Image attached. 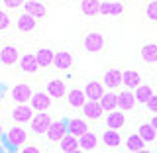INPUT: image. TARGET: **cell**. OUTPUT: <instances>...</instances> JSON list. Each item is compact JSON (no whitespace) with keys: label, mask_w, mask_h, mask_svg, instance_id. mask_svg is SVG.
Masks as SVG:
<instances>
[{"label":"cell","mask_w":157,"mask_h":153,"mask_svg":"<svg viewBox=\"0 0 157 153\" xmlns=\"http://www.w3.org/2000/svg\"><path fill=\"white\" fill-rule=\"evenodd\" d=\"M51 116L45 114V112H37L36 116L32 118V132L33 134H37V136H41V134H47V128L51 126Z\"/></svg>","instance_id":"1"},{"label":"cell","mask_w":157,"mask_h":153,"mask_svg":"<svg viewBox=\"0 0 157 153\" xmlns=\"http://www.w3.org/2000/svg\"><path fill=\"white\" fill-rule=\"evenodd\" d=\"M81 110L86 120H92V122H98L102 118V114H104V108H102V104L98 100H86Z\"/></svg>","instance_id":"2"},{"label":"cell","mask_w":157,"mask_h":153,"mask_svg":"<svg viewBox=\"0 0 157 153\" xmlns=\"http://www.w3.org/2000/svg\"><path fill=\"white\" fill-rule=\"evenodd\" d=\"M85 49L88 53H100L104 49V36L98 32H90L85 37Z\"/></svg>","instance_id":"3"},{"label":"cell","mask_w":157,"mask_h":153,"mask_svg":"<svg viewBox=\"0 0 157 153\" xmlns=\"http://www.w3.org/2000/svg\"><path fill=\"white\" fill-rule=\"evenodd\" d=\"M10 96H12V100L16 104H28L32 100L33 92H32V86L29 85H16L12 88V92H10Z\"/></svg>","instance_id":"4"},{"label":"cell","mask_w":157,"mask_h":153,"mask_svg":"<svg viewBox=\"0 0 157 153\" xmlns=\"http://www.w3.org/2000/svg\"><path fill=\"white\" fill-rule=\"evenodd\" d=\"M20 57H22L20 55V47H16V45H6L0 49V63L6 67L20 63Z\"/></svg>","instance_id":"5"},{"label":"cell","mask_w":157,"mask_h":153,"mask_svg":"<svg viewBox=\"0 0 157 153\" xmlns=\"http://www.w3.org/2000/svg\"><path fill=\"white\" fill-rule=\"evenodd\" d=\"M6 140H8V143L12 145V147H22V143H26V141H28V132L24 130V128L14 126V128H10V130H8Z\"/></svg>","instance_id":"6"},{"label":"cell","mask_w":157,"mask_h":153,"mask_svg":"<svg viewBox=\"0 0 157 153\" xmlns=\"http://www.w3.org/2000/svg\"><path fill=\"white\" fill-rule=\"evenodd\" d=\"M53 67H55L57 71H69V69L73 67V55L67 51V49H59V51H55Z\"/></svg>","instance_id":"7"},{"label":"cell","mask_w":157,"mask_h":153,"mask_svg":"<svg viewBox=\"0 0 157 153\" xmlns=\"http://www.w3.org/2000/svg\"><path fill=\"white\" fill-rule=\"evenodd\" d=\"M20 69H22L24 73H28V75H36L37 69H41L39 63H37L36 53H26V55L20 57Z\"/></svg>","instance_id":"8"},{"label":"cell","mask_w":157,"mask_h":153,"mask_svg":"<svg viewBox=\"0 0 157 153\" xmlns=\"http://www.w3.org/2000/svg\"><path fill=\"white\" fill-rule=\"evenodd\" d=\"M136 104H137V98H136V94L132 90H128V88H126L124 92L118 94V108H120V110L132 112L136 108Z\"/></svg>","instance_id":"9"},{"label":"cell","mask_w":157,"mask_h":153,"mask_svg":"<svg viewBox=\"0 0 157 153\" xmlns=\"http://www.w3.org/2000/svg\"><path fill=\"white\" fill-rule=\"evenodd\" d=\"M67 134H69V130H67L65 122H51V126L47 128L45 136H47V140H51V141H61Z\"/></svg>","instance_id":"10"},{"label":"cell","mask_w":157,"mask_h":153,"mask_svg":"<svg viewBox=\"0 0 157 153\" xmlns=\"http://www.w3.org/2000/svg\"><path fill=\"white\" fill-rule=\"evenodd\" d=\"M122 77H124V73L118 71V69H110V71H106L104 77H102L104 86L108 88V90H116L118 86H122Z\"/></svg>","instance_id":"11"},{"label":"cell","mask_w":157,"mask_h":153,"mask_svg":"<svg viewBox=\"0 0 157 153\" xmlns=\"http://www.w3.org/2000/svg\"><path fill=\"white\" fill-rule=\"evenodd\" d=\"M32 110H33V108L28 106V104H16L14 110H12V120L18 122V124H26V122H29L33 118Z\"/></svg>","instance_id":"12"},{"label":"cell","mask_w":157,"mask_h":153,"mask_svg":"<svg viewBox=\"0 0 157 153\" xmlns=\"http://www.w3.org/2000/svg\"><path fill=\"white\" fill-rule=\"evenodd\" d=\"M67 85L65 81H59V78H53V81L47 82V94L51 98H63L67 96Z\"/></svg>","instance_id":"13"},{"label":"cell","mask_w":157,"mask_h":153,"mask_svg":"<svg viewBox=\"0 0 157 153\" xmlns=\"http://www.w3.org/2000/svg\"><path fill=\"white\" fill-rule=\"evenodd\" d=\"M24 10L29 14V16H33V18H45V14H47V8H45V4L43 2H39V0H28L26 4H24Z\"/></svg>","instance_id":"14"},{"label":"cell","mask_w":157,"mask_h":153,"mask_svg":"<svg viewBox=\"0 0 157 153\" xmlns=\"http://www.w3.org/2000/svg\"><path fill=\"white\" fill-rule=\"evenodd\" d=\"M86 100H88L86 92L81 90V88H71V90L67 92V102H69V106H73V108H82Z\"/></svg>","instance_id":"15"},{"label":"cell","mask_w":157,"mask_h":153,"mask_svg":"<svg viewBox=\"0 0 157 153\" xmlns=\"http://www.w3.org/2000/svg\"><path fill=\"white\" fill-rule=\"evenodd\" d=\"M32 106L33 110H37V112H43V110H47L49 106H51V96H47L45 92H33V96H32Z\"/></svg>","instance_id":"16"},{"label":"cell","mask_w":157,"mask_h":153,"mask_svg":"<svg viewBox=\"0 0 157 153\" xmlns=\"http://www.w3.org/2000/svg\"><path fill=\"white\" fill-rule=\"evenodd\" d=\"M85 92H86L88 100H100L102 94H104V85L98 81H88L85 86Z\"/></svg>","instance_id":"17"},{"label":"cell","mask_w":157,"mask_h":153,"mask_svg":"<svg viewBox=\"0 0 157 153\" xmlns=\"http://www.w3.org/2000/svg\"><path fill=\"white\" fill-rule=\"evenodd\" d=\"M67 130H69V134L81 137V136H85L88 132V124L85 120H81V118H73V120L67 122Z\"/></svg>","instance_id":"18"},{"label":"cell","mask_w":157,"mask_h":153,"mask_svg":"<svg viewBox=\"0 0 157 153\" xmlns=\"http://www.w3.org/2000/svg\"><path fill=\"white\" fill-rule=\"evenodd\" d=\"M36 57H37L39 67H41V69H47V67H51V65H53L55 51H53V49H49V47H41V49H37Z\"/></svg>","instance_id":"19"},{"label":"cell","mask_w":157,"mask_h":153,"mask_svg":"<svg viewBox=\"0 0 157 153\" xmlns=\"http://www.w3.org/2000/svg\"><path fill=\"white\" fill-rule=\"evenodd\" d=\"M122 85H124L128 90H136V88L141 85V75H140L137 71H124Z\"/></svg>","instance_id":"20"},{"label":"cell","mask_w":157,"mask_h":153,"mask_svg":"<svg viewBox=\"0 0 157 153\" xmlns=\"http://www.w3.org/2000/svg\"><path fill=\"white\" fill-rule=\"evenodd\" d=\"M37 26V18H33V16H29L28 12H24V14H20L18 16V29L20 32H33Z\"/></svg>","instance_id":"21"},{"label":"cell","mask_w":157,"mask_h":153,"mask_svg":"<svg viewBox=\"0 0 157 153\" xmlns=\"http://www.w3.org/2000/svg\"><path fill=\"white\" fill-rule=\"evenodd\" d=\"M124 122H126V116H124V110H112L108 112V118H106V126L112 128V130H120L124 128Z\"/></svg>","instance_id":"22"},{"label":"cell","mask_w":157,"mask_h":153,"mask_svg":"<svg viewBox=\"0 0 157 153\" xmlns=\"http://www.w3.org/2000/svg\"><path fill=\"white\" fill-rule=\"evenodd\" d=\"M78 143H81L82 151H94L96 145H98V137H96V134H92V132L88 130L85 136L78 137Z\"/></svg>","instance_id":"23"},{"label":"cell","mask_w":157,"mask_h":153,"mask_svg":"<svg viewBox=\"0 0 157 153\" xmlns=\"http://www.w3.org/2000/svg\"><path fill=\"white\" fill-rule=\"evenodd\" d=\"M98 102L102 104L104 112H112V110H116V108H118V94H116V92H112V90H108V92L102 94V98Z\"/></svg>","instance_id":"24"},{"label":"cell","mask_w":157,"mask_h":153,"mask_svg":"<svg viewBox=\"0 0 157 153\" xmlns=\"http://www.w3.org/2000/svg\"><path fill=\"white\" fill-rule=\"evenodd\" d=\"M124 12L122 2H102L100 4V14L102 16H120Z\"/></svg>","instance_id":"25"},{"label":"cell","mask_w":157,"mask_h":153,"mask_svg":"<svg viewBox=\"0 0 157 153\" xmlns=\"http://www.w3.org/2000/svg\"><path fill=\"white\" fill-rule=\"evenodd\" d=\"M102 141H104V145H106V147H110V149H114V147H118V145L122 143L118 130H112V128H108L104 134H102Z\"/></svg>","instance_id":"26"},{"label":"cell","mask_w":157,"mask_h":153,"mask_svg":"<svg viewBox=\"0 0 157 153\" xmlns=\"http://www.w3.org/2000/svg\"><path fill=\"white\" fill-rule=\"evenodd\" d=\"M126 149H128V151H144V149H145L144 137H141L140 134L128 136V140H126Z\"/></svg>","instance_id":"27"},{"label":"cell","mask_w":157,"mask_h":153,"mask_svg":"<svg viewBox=\"0 0 157 153\" xmlns=\"http://www.w3.org/2000/svg\"><path fill=\"white\" fill-rule=\"evenodd\" d=\"M134 94H136V98H137V104H147V100H149L151 96H153V88H151L149 85H140L134 90Z\"/></svg>","instance_id":"28"},{"label":"cell","mask_w":157,"mask_h":153,"mask_svg":"<svg viewBox=\"0 0 157 153\" xmlns=\"http://www.w3.org/2000/svg\"><path fill=\"white\" fill-rule=\"evenodd\" d=\"M100 0H82L81 10L85 16H96V14H100Z\"/></svg>","instance_id":"29"},{"label":"cell","mask_w":157,"mask_h":153,"mask_svg":"<svg viewBox=\"0 0 157 153\" xmlns=\"http://www.w3.org/2000/svg\"><path fill=\"white\" fill-rule=\"evenodd\" d=\"M137 134L144 137L145 143H151V141H157V130L151 124H141L137 128Z\"/></svg>","instance_id":"30"},{"label":"cell","mask_w":157,"mask_h":153,"mask_svg":"<svg viewBox=\"0 0 157 153\" xmlns=\"http://www.w3.org/2000/svg\"><path fill=\"white\" fill-rule=\"evenodd\" d=\"M141 59L149 65L157 63V43H147V45L141 47Z\"/></svg>","instance_id":"31"},{"label":"cell","mask_w":157,"mask_h":153,"mask_svg":"<svg viewBox=\"0 0 157 153\" xmlns=\"http://www.w3.org/2000/svg\"><path fill=\"white\" fill-rule=\"evenodd\" d=\"M81 149V143H78V137L73 134H67L61 140V151H77Z\"/></svg>","instance_id":"32"},{"label":"cell","mask_w":157,"mask_h":153,"mask_svg":"<svg viewBox=\"0 0 157 153\" xmlns=\"http://www.w3.org/2000/svg\"><path fill=\"white\" fill-rule=\"evenodd\" d=\"M145 16L149 18V22L157 24V0H151V2L147 4V8H145Z\"/></svg>","instance_id":"33"},{"label":"cell","mask_w":157,"mask_h":153,"mask_svg":"<svg viewBox=\"0 0 157 153\" xmlns=\"http://www.w3.org/2000/svg\"><path fill=\"white\" fill-rule=\"evenodd\" d=\"M22 4H26V0H4V6L10 8V10H16L20 8Z\"/></svg>","instance_id":"34"},{"label":"cell","mask_w":157,"mask_h":153,"mask_svg":"<svg viewBox=\"0 0 157 153\" xmlns=\"http://www.w3.org/2000/svg\"><path fill=\"white\" fill-rule=\"evenodd\" d=\"M145 106H147V110H149V112L157 114V94H155V92H153V96L147 100V104H145Z\"/></svg>","instance_id":"35"},{"label":"cell","mask_w":157,"mask_h":153,"mask_svg":"<svg viewBox=\"0 0 157 153\" xmlns=\"http://www.w3.org/2000/svg\"><path fill=\"white\" fill-rule=\"evenodd\" d=\"M8 26H10V16L0 10V29H6Z\"/></svg>","instance_id":"36"},{"label":"cell","mask_w":157,"mask_h":153,"mask_svg":"<svg viewBox=\"0 0 157 153\" xmlns=\"http://www.w3.org/2000/svg\"><path fill=\"white\" fill-rule=\"evenodd\" d=\"M22 151L24 153H36V151H39V147H36V145H26V147H22Z\"/></svg>","instance_id":"37"},{"label":"cell","mask_w":157,"mask_h":153,"mask_svg":"<svg viewBox=\"0 0 157 153\" xmlns=\"http://www.w3.org/2000/svg\"><path fill=\"white\" fill-rule=\"evenodd\" d=\"M149 124H151V126H153L155 130H157V114H153V118H151V122H149Z\"/></svg>","instance_id":"38"},{"label":"cell","mask_w":157,"mask_h":153,"mask_svg":"<svg viewBox=\"0 0 157 153\" xmlns=\"http://www.w3.org/2000/svg\"><path fill=\"white\" fill-rule=\"evenodd\" d=\"M0 137H2V126H0Z\"/></svg>","instance_id":"39"},{"label":"cell","mask_w":157,"mask_h":153,"mask_svg":"<svg viewBox=\"0 0 157 153\" xmlns=\"http://www.w3.org/2000/svg\"><path fill=\"white\" fill-rule=\"evenodd\" d=\"M57 2H65V0H57Z\"/></svg>","instance_id":"40"}]
</instances>
